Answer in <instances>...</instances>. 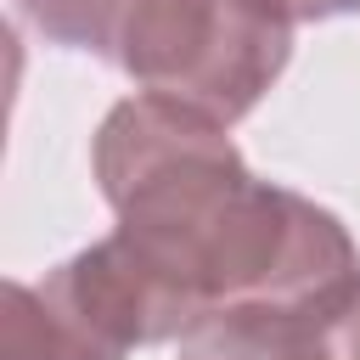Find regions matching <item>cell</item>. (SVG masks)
<instances>
[{
    "label": "cell",
    "instance_id": "cell-1",
    "mask_svg": "<svg viewBox=\"0 0 360 360\" xmlns=\"http://www.w3.org/2000/svg\"><path fill=\"white\" fill-rule=\"evenodd\" d=\"M90 169L118 225L79 248V264L135 349L186 338L214 309L304 304L360 276L332 208L259 180L225 124L163 96L118 101L90 141Z\"/></svg>",
    "mask_w": 360,
    "mask_h": 360
},
{
    "label": "cell",
    "instance_id": "cell-2",
    "mask_svg": "<svg viewBox=\"0 0 360 360\" xmlns=\"http://www.w3.org/2000/svg\"><path fill=\"white\" fill-rule=\"evenodd\" d=\"M292 62L281 0H135L112 68L214 124L248 118Z\"/></svg>",
    "mask_w": 360,
    "mask_h": 360
},
{
    "label": "cell",
    "instance_id": "cell-3",
    "mask_svg": "<svg viewBox=\"0 0 360 360\" xmlns=\"http://www.w3.org/2000/svg\"><path fill=\"white\" fill-rule=\"evenodd\" d=\"M0 360H129V343L73 281V270L56 264L39 281H6Z\"/></svg>",
    "mask_w": 360,
    "mask_h": 360
},
{
    "label": "cell",
    "instance_id": "cell-4",
    "mask_svg": "<svg viewBox=\"0 0 360 360\" xmlns=\"http://www.w3.org/2000/svg\"><path fill=\"white\" fill-rule=\"evenodd\" d=\"M321 304H326V292L304 298V304L214 309L180 338V360H326Z\"/></svg>",
    "mask_w": 360,
    "mask_h": 360
},
{
    "label": "cell",
    "instance_id": "cell-5",
    "mask_svg": "<svg viewBox=\"0 0 360 360\" xmlns=\"http://www.w3.org/2000/svg\"><path fill=\"white\" fill-rule=\"evenodd\" d=\"M22 22L68 51H90L101 62L118 56V34L135 11V0H17Z\"/></svg>",
    "mask_w": 360,
    "mask_h": 360
},
{
    "label": "cell",
    "instance_id": "cell-6",
    "mask_svg": "<svg viewBox=\"0 0 360 360\" xmlns=\"http://www.w3.org/2000/svg\"><path fill=\"white\" fill-rule=\"evenodd\" d=\"M321 332H326V360H360V276H349L338 292H326Z\"/></svg>",
    "mask_w": 360,
    "mask_h": 360
},
{
    "label": "cell",
    "instance_id": "cell-7",
    "mask_svg": "<svg viewBox=\"0 0 360 360\" xmlns=\"http://www.w3.org/2000/svg\"><path fill=\"white\" fill-rule=\"evenodd\" d=\"M281 11H287L292 22H326V17L360 11V0H281Z\"/></svg>",
    "mask_w": 360,
    "mask_h": 360
}]
</instances>
